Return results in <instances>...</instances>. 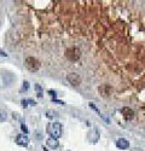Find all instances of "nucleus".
<instances>
[{
  "label": "nucleus",
  "mask_w": 145,
  "mask_h": 151,
  "mask_svg": "<svg viewBox=\"0 0 145 151\" xmlns=\"http://www.w3.org/2000/svg\"><path fill=\"white\" fill-rule=\"evenodd\" d=\"M48 93H50L51 96H53V97H56V93H55V91H48Z\"/></svg>",
  "instance_id": "ddd939ff"
},
{
  "label": "nucleus",
  "mask_w": 145,
  "mask_h": 151,
  "mask_svg": "<svg viewBox=\"0 0 145 151\" xmlns=\"http://www.w3.org/2000/svg\"><path fill=\"white\" fill-rule=\"evenodd\" d=\"M51 137L56 138V139H58V138L62 137V133H63V126L60 124L59 122H53L51 124Z\"/></svg>",
  "instance_id": "f257e3e1"
},
{
  "label": "nucleus",
  "mask_w": 145,
  "mask_h": 151,
  "mask_svg": "<svg viewBox=\"0 0 145 151\" xmlns=\"http://www.w3.org/2000/svg\"><path fill=\"white\" fill-rule=\"evenodd\" d=\"M29 88V83H28V81H24V83H23V91H27Z\"/></svg>",
  "instance_id": "9b49d317"
},
{
  "label": "nucleus",
  "mask_w": 145,
  "mask_h": 151,
  "mask_svg": "<svg viewBox=\"0 0 145 151\" xmlns=\"http://www.w3.org/2000/svg\"><path fill=\"white\" fill-rule=\"evenodd\" d=\"M26 67L30 71H36V70H39V68H40V63H39L38 59L34 58V57H28V58H26Z\"/></svg>",
  "instance_id": "f03ea898"
},
{
  "label": "nucleus",
  "mask_w": 145,
  "mask_h": 151,
  "mask_svg": "<svg viewBox=\"0 0 145 151\" xmlns=\"http://www.w3.org/2000/svg\"><path fill=\"white\" fill-rule=\"evenodd\" d=\"M46 144L50 146L51 149H57L58 146H59V143H58V140L56 139V138H53V137H50L48 139L46 140Z\"/></svg>",
  "instance_id": "1a4fd4ad"
},
{
  "label": "nucleus",
  "mask_w": 145,
  "mask_h": 151,
  "mask_svg": "<svg viewBox=\"0 0 145 151\" xmlns=\"http://www.w3.org/2000/svg\"><path fill=\"white\" fill-rule=\"evenodd\" d=\"M116 146L121 150H126L129 147V143L127 139H125V138H118V139L116 140Z\"/></svg>",
  "instance_id": "423d86ee"
},
{
  "label": "nucleus",
  "mask_w": 145,
  "mask_h": 151,
  "mask_svg": "<svg viewBox=\"0 0 145 151\" xmlns=\"http://www.w3.org/2000/svg\"><path fill=\"white\" fill-rule=\"evenodd\" d=\"M121 114H122V116L126 120H131V119H133V116H134V112H133V110L131 108H127V106L121 109Z\"/></svg>",
  "instance_id": "39448f33"
},
{
  "label": "nucleus",
  "mask_w": 145,
  "mask_h": 151,
  "mask_svg": "<svg viewBox=\"0 0 145 151\" xmlns=\"http://www.w3.org/2000/svg\"><path fill=\"white\" fill-rule=\"evenodd\" d=\"M6 120V111L3 106H0V121H5Z\"/></svg>",
  "instance_id": "9d476101"
},
{
  "label": "nucleus",
  "mask_w": 145,
  "mask_h": 151,
  "mask_svg": "<svg viewBox=\"0 0 145 151\" xmlns=\"http://www.w3.org/2000/svg\"><path fill=\"white\" fill-rule=\"evenodd\" d=\"M67 79H68V81H69L71 85H74V86H78V85L81 82V78L79 76L78 74H75V73L69 74L68 76H67Z\"/></svg>",
  "instance_id": "20e7f679"
},
{
  "label": "nucleus",
  "mask_w": 145,
  "mask_h": 151,
  "mask_svg": "<svg viewBox=\"0 0 145 151\" xmlns=\"http://www.w3.org/2000/svg\"><path fill=\"white\" fill-rule=\"evenodd\" d=\"M16 143H17L18 145H21V146H27L28 143H29V139H28L27 135L19 134V135H17V138H16Z\"/></svg>",
  "instance_id": "0eeeda50"
},
{
  "label": "nucleus",
  "mask_w": 145,
  "mask_h": 151,
  "mask_svg": "<svg viewBox=\"0 0 145 151\" xmlns=\"http://www.w3.org/2000/svg\"><path fill=\"white\" fill-rule=\"evenodd\" d=\"M99 137H100V134H99V131H98V128H92L90 132H88V134H87V138H88V140L91 142V143H97L99 140Z\"/></svg>",
  "instance_id": "7ed1b4c3"
},
{
  "label": "nucleus",
  "mask_w": 145,
  "mask_h": 151,
  "mask_svg": "<svg viewBox=\"0 0 145 151\" xmlns=\"http://www.w3.org/2000/svg\"><path fill=\"white\" fill-rule=\"evenodd\" d=\"M21 127H22V131H23L24 133H28V128H27V126H26V124H22Z\"/></svg>",
  "instance_id": "f8f14e48"
},
{
  "label": "nucleus",
  "mask_w": 145,
  "mask_h": 151,
  "mask_svg": "<svg viewBox=\"0 0 145 151\" xmlns=\"http://www.w3.org/2000/svg\"><path fill=\"white\" fill-rule=\"evenodd\" d=\"M99 93L104 97H108V96H110L113 93V88L109 87V86H100L99 87Z\"/></svg>",
  "instance_id": "6e6552de"
}]
</instances>
